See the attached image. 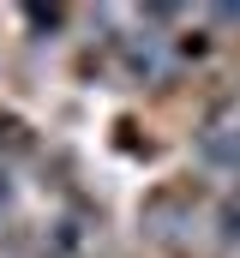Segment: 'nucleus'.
<instances>
[{"mask_svg":"<svg viewBox=\"0 0 240 258\" xmlns=\"http://www.w3.org/2000/svg\"><path fill=\"white\" fill-rule=\"evenodd\" d=\"M222 234H228V240H240V198H228V204H222Z\"/></svg>","mask_w":240,"mask_h":258,"instance_id":"1","label":"nucleus"}]
</instances>
